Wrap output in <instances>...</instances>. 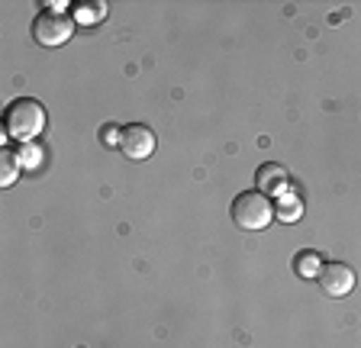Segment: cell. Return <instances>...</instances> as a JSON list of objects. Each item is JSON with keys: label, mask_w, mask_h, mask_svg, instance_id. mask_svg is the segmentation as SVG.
Returning a JSON list of instances; mask_svg holds the SVG:
<instances>
[{"label": "cell", "mask_w": 361, "mask_h": 348, "mask_svg": "<svg viewBox=\"0 0 361 348\" xmlns=\"http://www.w3.org/2000/svg\"><path fill=\"white\" fill-rule=\"evenodd\" d=\"M155 132L142 123H133V126H123V139H120V151L129 161H145L155 151Z\"/></svg>", "instance_id": "obj_5"}, {"label": "cell", "mask_w": 361, "mask_h": 348, "mask_svg": "<svg viewBox=\"0 0 361 348\" xmlns=\"http://www.w3.org/2000/svg\"><path fill=\"white\" fill-rule=\"evenodd\" d=\"M104 13H106V4H87V7H78V20H84V23H97Z\"/></svg>", "instance_id": "obj_10"}, {"label": "cell", "mask_w": 361, "mask_h": 348, "mask_svg": "<svg viewBox=\"0 0 361 348\" xmlns=\"http://www.w3.org/2000/svg\"><path fill=\"white\" fill-rule=\"evenodd\" d=\"M120 139H123V129H120V126H113V123H106V126L100 129V142L110 145V149H113V145L120 149Z\"/></svg>", "instance_id": "obj_11"}, {"label": "cell", "mask_w": 361, "mask_h": 348, "mask_svg": "<svg viewBox=\"0 0 361 348\" xmlns=\"http://www.w3.org/2000/svg\"><path fill=\"white\" fill-rule=\"evenodd\" d=\"M45 129V106L32 97H16L4 110V132L16 142H32Z\"/></svg>", "instance_id": "obj_1"}, {"label": "cell", "mask_w": 361, "mask_h": 348, "mask_svg": "<svg viewBox=\"0 0 361 348\" xmlns=\"http://www.w3.org/2000/svg\"><path fill=\"white\" fill-rule=\"evenodd\" d=\"M255 184H258V190H262L264 197H281V194L290 187V178H287V168H281V165H274V161H268V165L258 168Z\"/></svg>", "instance_id": "obj_6"}, {"label": "cell", "mask_w": 361, "mask_h": 348, "mask_svg": "<svg viewBox=\"0 0 361 348\" xmlns=\"http://www.w3.org/2000/svg\"><path fill=\"white\" fill-rule=\"evenodd\" d=\"M233 220L239 229H248V232H258L264 229L271 220H274V204L271 197H264L262 190H245L233 200Z\"/></svg>", "instance_id": "obj_2"}, {"label": "cell", "mask_w": 361, "mask_h": 348, "mask_svg": "<svg viewBox=\"0 0 361 348\" xmlns=\"http://www.w3.org/2000/svg\"><path fill=\"white\" fill-rule=\"evenodd\" d=\"M319 268H323V255L313 251V249L297 251V258H293V271L300 274L303 280H313L316 274H319Z\"/></svg>", "instance_id": "obj_8"}, {"label": "cell", "mask_w": 361, "mask_h": 348, "mask_svg": "<svg viewBox=\"0 0 361 348\" xmlns=\"http://www.w3.org/2000/svg\"><path fill=\"white\" fill-rule=\"evenodd\" d=\"M20 171H23L20 155H16L13 149H4V151H0V187H10V184H16Z\"/></svg>", "instance_id": "obj_9"}, {"label": "cell", "mask_w": 361, "mask_h": 348, "mask_svg": "<svg viewBox=\"0 0 361 348\" xmlns=\"http://www.w3.org/2000/svg\"><path fill=\"white\" fill-rule=\"evenodd\" d=\"M274 213L281 216V223H297L303 216V200L293 194V187H287L284 194L278 197V204H274Z\"/></svg>", "instance_id": "obj_7"}, {"label": "cell", "mask_w": 361, "mask_h": 348, "mask_svg": "<svg viewBox=\"0 0 361 348\" xmlns=\"http://www.w3.org/2000/svg\"><path fill=\"white\" fill-rule=\"evenodd\" d=\"M316 284H319V290L326 297L342 300V297H348L355 290V271L345 261H323V268L316 274Z\"/></svg>", "instance_id": "obj_4"}, {"label": "cell", "mask_w": 361, "mask_h": 348, "mask_svg": "<svg viewBox=\"0 0 361 348\" xmlns=\"http://www.w3.org/2000/svg\"><path fill=\"white\" fill-rule=\"evenodd\" d=\"M75 36V20L55 7H42L32 20V39L45 49H59Z\"/></svg>", "instance_id": "obj_3"}]
</instances>
